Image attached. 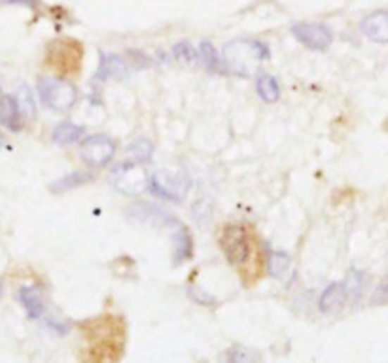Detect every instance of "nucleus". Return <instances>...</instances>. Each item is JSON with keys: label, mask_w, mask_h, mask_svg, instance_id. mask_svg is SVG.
Here are the masks:
<instances>
[{"label": "nucleus", "mask_w": 388, "mask_h": 363, "mask_svg": "<svg viewBox=\"0 0 388 363\" xmlns=\"http://www.w3.org/2000/svg\"><path fill=\"white\" fill-rule=\"evenodd\" d=\"M269 57V49L265 44L256 42V40H241V42L230 44L224 51V68L225 72L239 74V76H249L250 63L263 60Z\"/></svg>", "instance_id": "1"}, {"label": "nucleus", "mask_w": 388, "mask_h": 363, "mask_svg": "<svg viewBox=\"0 0 388 363\" xmlns=\"http://www.w3.org/2000/svg\"><path fill=\"white\" fill-rule=\"evenodd\" d=\"M38 95L48 108L55 112H68L76 104L78 91L73 82L57 78H40L38 79Z\"/></svg>", "instance_id": "2"}, {"label": "nucleus", "mask_w": 388, "mask_h": 363, "mask_svg": "<svg viewBox=\"0 0 388 363\" xmlns=\"http://www.w3.org/2000/svg\"><path fill=\"white\" fill-rule=\"evenodd\" d=\"M80 155L87 167L92 169H103L114 159L115 142L104 134H93L82 142L80 146Z\"/></svg>", "instance_id": "3"}, {"label": "nucleus", "mask_w": 388, "mask_h": 363, "mask_svg": "<svg viewBox=\"0 0 388 363\" xmlns=\"http://www.w3.org/2000/svg\"><path fill=\"white\" fill-rule=\"evenodd\" d=\"M148 188L156 197L170 203H180L186 197L189 188V178L184 172L175 176L152 174L148 178Z\"/></svg>", "instance_id": "4"}, {"label": "nucleus", "mask_w": 388, "mask_h": 363, "mask_svg": "<svg viewBox=\"0 0 388 363\" xmlns=\"http://www.w3.org/2000/svg\"><path fill=\"white\" fill-rule=\"evenodd\" d=\"M220 244H222L225 257L233 265H241V263H244L250 257L249 235H246V231L241 225H227L225 229H222Z\"/></svg>", "instance_id": "5"}, {"label": "nucleus", "mask_w": 388, "mask_h": 363, "mask_svg": "<svg viewBox=\"0 0 388 363\" xmlns=\"http://www.w3.org/2000/svg\"><path fill=\"white\" fill-rule=\"evenodd\" d=\"M82 59V48L74 40H55L48 46V65L61 72L78 70Z\"/></svg>", "instance_id": "6"}, {"label": "nucleus", "mask_w": 388, "mask_h": 363, "mask_svg": "<svg viewBox=\"0 0 388 363\" xmlns=\"http://www.w3.org/2000/svg\"><path fill=\"white\" fill-rule=\"evenodd\" d=\"M292 32L303 46L315 51H324L332 46V40H334L332 30L322 23H297L294 25Z\"/></svg>", "instance_id": "7"}, {"label": "nucleus", "mask_w": 388, "mask_h": 363, "mask_svg": "<svg viewBox=\"0 0 388 363\" xmlns=\"http://www.w3.org/2000/svg\"><path fill=\"white\" fill-rule=\"evenodd\" d=\"M346 299H349V293H346L345 282H334L322 291L318 309L324 314H337L345 307Z\"/></svg>", "instance_id": "8"}, {"label": "nucleus", "mask_w": 388, "mask_h": 363, "mask_svg": "<svg viewBox=\"0 0 388 363\" xmlns=\"http://www.w3.org/2000/svg\"><path fill=\"white\" fill-rule=\"evenodd\" d=\"M360 29L377 44H388V10H377L362 21Z\"/></svg>", "instance_id": "9"}, {"label": "nucleus", "mask_w": 388, "mask_h": 363, "mask_svg": "<svg viewBox=\"0 0 388 363\" xmlns=\"http://www.w3.org/2000/svg\"><path fill=\"white\" fill-rule=\"evenodd\" d=\"M0 125H4L13 133H18L25 127V117L13 95H2L0 97Z\"/></svg>", "instance_id": "10"}, {"label": "nucleus", "mask_w": 388, "mask_h": 363, "mask_svg": "<svg viewBox=\"0 0 388 363\" xmlns=\"http://www.w3.org/2000/svg\"><path fill=\"white\" fill-rule=\"evenodd\" d=\"M129 76V68L122 57L114 53H101V65H99L97 79H125Z\"/></svg>", "instance_id": "11"}, {"label": "nucleus", "mask_w": 388, "mask_h": 363, "mask_svg": "<svg viewBox=\"0 0 388 363\" xmlns=\"http://www.w3.org/2000/svg\"><path fill=\"white\" fill-rule=\"evenodd\" d=\"M19 301H21V305L27 310V316L31 320H38L44 314V310H46L42 291L37 286H25V288H21L19 290Z\"/></svg>", "instance_id": "12"}, {"label": "nucleus", "mask_w": 388, "mask_h": 363, "mask_svg": "<svg viewBox=\"0 0 388 363\" xmlns=\"http://www.w3.org/2000/svg\"><path fill=\"white\" fill-rule=\"evenodd\" d=\"M292 267L290 255L286 252H280V250H269V255H267V269H269V274L277 280H284L288 276Z\"/></svg>", "instance_id": "13"}, {"label": "nucleus", "mask_w": 388, "mask_h": 363, "mask_svg": "<svg viewBox=\"0 0 388 363\" xmlns=\"http://www.w3.org/2000/svg\"><path fill=\"white\" fill-rule=\"evenodd\" d=\"M85 134V129L80 127V125H74L70 121H63L59 123L57 127L54 129V133H51V139L57 142V144H74V142H78L82 136Z\"/></svg>", "instance_id": "14"}, {"label": "nucleus", "mask_w": 388, "mask_h": 363, "mask_svg": "<svg viewBox=\"0 0 388 363\" xmlns=\"http://www.w3.org/2000/svg\"><path fill=\"white\" fill-rule=\"evenodd\" d=\"M131 212H133L134 219H142V222H148V224H152L154 218L158 219L161 225H170L176 222L175 218H170V214L159 210L158 206L152 205H137L131 208Z\"/></svg>", "instance_id": "15"}, {"label": "nucleus", "mask_w": 388, "mask_h": 363, "mask_svg": "<svg viewBox=\"0 0 388 363\" xmlns=\"http://www.w3.org/2000/svg\"><path fill=\"white\" fill-rule=\"evenodd\" d=\"M256 91L265 103H277L280 98V85L279 82L269 76V74H263L260 78L256 79Z\"/></svg>", "instance_id": "16"}, {"label": "nucleus", "mask_w": 388, "mask_h": 363, "mask_svg": "<svg viewBox=\"0 0 388 363\" xmlns=\"http://www.w3.org/2000/svg\"><path fill=\"white\" fill-rule=\"evenodd\" d=\"M194 255V241L188 229H180L175 236V263H184Z\"/></svg>", "instance_id": "17"}, {"label": "nucleus", "mask_w": 388, "mask_h": 363, "mask_svg": "<svg viewBox=\"0 0 388 363\" xmlns=\"http://www.w3.org/2000/svg\"><path fill=\"white\" fill-rule=\"evenodd\" d=\"M199 57L203 60V65L206 67V70H211V72H225L224 60L220 59L218 51L214 49V46L211 42L201 44Z\"/></svg>", "instance_id": "18"}, {"label": "nucleus", "mask_w": 388, "mask_h": 363, "mask_svg": "<svg viewBox=\"0 0 388 363\" xmlns=\"http://www.w3.org/2000/svg\"><path fill=\"white\" fill-rule=\"evenodd\" d=\"M93 176L87 174V172H73V174L65 176L63 180L55 182L54 186H51V191L55 193H63V191H67V189L78 188V186H84L85 182H92Z\"/></svg>", "instance_id": "19"}, {"label": "nucleus", "mask_w": 388, "mask_h": 363, "mask_svg": "<svg viewBox=\"0 0 388 363\" xmlns=\"http://www.w3.org/2000/svg\"><path fill=\"white\" fill-rule=\"evenodd\" d=\"M224 363H261V357L254 350H249L244 346H233L225 354Z\"/></svg>", "instance_id": "20"}, {"label": "nucleus", "mask_w": 388, "mask_h": 363, "mask_svg": "<svg viewBox=\"0 0 388 363\" xmlns=\"http://www.w3.org/2000/svg\"><path fill=\"white\" fill-rule=\"evenodd\" d=\"M19 104V110H21V114L27 120H32L35 115H37V106H35V101H32L31 89L27 87V85H21L18 91V97H15Z\"/></svg>", "instance_id": "21"}, {"label": "nucleus", "mask_w": 388, "mask_h": 363, "mask_svg": "<svg viewBox=\"0 0 388 363\" xmlns=\"http://www.w3.org/2000/svg\"><path fill=\"white\" fill-rule=\"evenodd\" d=\"M152 144L148 142L146 139H139L134 140L133 144L129 146V153H133L131 158H133L134 163H140V161H146V159H150V155H152Z\"/></svg>", "instance_id": "22"}, {"label": "nucleus", "mask_w": 388, "mask_h": 363, "mask_svg": "<svg viewBox=\"0 0 388 363\" xmlns=\"http://www.w3.org/2000/svg\"><path fill=\"white\" fill-rule=\"evenodd\" d=\"M175 57L178 60H182V63H186V65H194L195 60L199 59V53H197V49L192 46V44L188 42H180L175 46Z\"/></svg>", "instance_id": "23"}, {"label": "nucleus", "mask_w": 388, "mask_h": 363, "mask_svg": "<svg viewBox=\"0 0 388 363\" xmlns=\"http://www.w3.org/2000/svg\"><path fill=\"white\" fill-rule=\"evenodd\" d=\"M189 297H192V299H194V301H197L199 302V305H214V302H216V299H214V297H211V295H203V293H201L199 290H189Z\"/></svg>", "instance_id": "24"}, {"label": "nucleus", "mask_w": 388, "mask_h": 363, "mask_svg": "<svg viewBox=\"0 0 388 363\" xmlns=\"http://www.w3.org/2000/svg\"><path fill=\"white\" fill-rule=\"evenodd\" d=\"M129 57H131V60H133L134 67H146L150 60H148V57H146L144 53H140V51H129Z\"/></svg>", "instance_id": "25"}, {"label": "nucleus", "mask_w": 388, "mask_h": 363, "mask_svg": "<svg viewBox=\"0 0 388 363\" xmlns=\"http://www.w3.org/2000/svg\"><path fill=\"white\" fill-rule=\"evenodd\" d=\"M6 2H12V4H25V6H31L37 8L40 2L38 0H6Z\"/></svg>", "instance_id": "26"}, {"label": "nucleus", "mask_w": 388, "mask_h": 363, "mask_svg": "<svg viewBox=\"0 0 388 363\" xmlns=\"http://www.w3.org/2000/svg\"><path fill=\"white\" fill-rule=\"evenodd\" d=\"M379 293H381V295H388V276H387V280H384V284L379 288Z\"/></svg>", "instance_id": "27"}]
</instances>
